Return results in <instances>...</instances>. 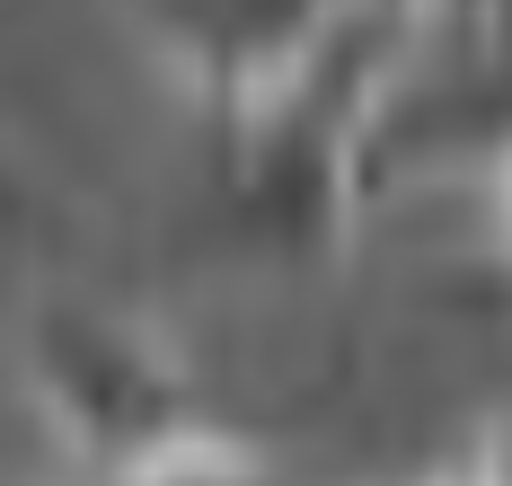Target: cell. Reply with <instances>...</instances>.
Wrapping results in <instances>:
<instances>
[{"mask_svg":"<svg viewBox=\"0 0 512 486\" xmlns=\"http://www.w3.org/2000/svg\"><path fill=\"white\" fill-rule=\"evenodd\" d=\"M27 380L45 398V416L62 425V442L89 451L106 478L142 469L159 442H177L195 425L168 345L142 319L98 310V301H53L27 327Z\"/></svg>","mask_w":512,"mask_h":486,"instance_id":"cell-1","label":"cell"},{"mask_svg":"<svg viewBox=\"0 0 512 486\" xmlns=\"http://www.w3.org/2000/svg\"><path fill=\"white\" fill-rule=\"evenodd\" d=\"M460 469H468V486H512V425H495Z\"/></svg>","mask_w":512,"mask_h":486,"instance_id":"cell-2","label":"cell"}]
</instances>
